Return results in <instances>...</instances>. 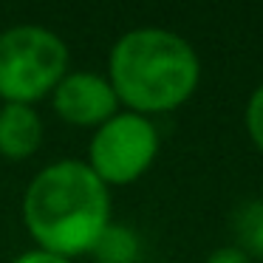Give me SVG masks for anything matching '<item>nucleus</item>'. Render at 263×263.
I'll return each instance as SVG.
<instances>
[{
    "label": "nucleus",
    "instance_id": "9d476101",
    "mask_svg": "<svg viewBox=\"0 0 263 263\" xmlns=\"http://www.w3.org/2000/svg\"><path fill=\"white\" fill-rule=\"evenodd\" d=\"M204 263H255V260H252L243 249H238V246L232 243V246H218V249H212Z\"/></svg>",
    "mask_w": 263,
    "mask_h": 263
},
{
    "label": "nucleus",
    "instance_id": "f257e3e1",
    "mask_svg": "<svg viewBox=\"0 0 263 263\" xmlns=\"http://www.w3.org/2000/svg\"><path fill=\"white\" fill-rule=\"evenodd\" d=\"M20 215L34 249L77 260L114 223V198L85 159H57L26 184Z\"/></svg>",
    "mask_w": 263,
    "mask_h": 263
},
{
    "label": "nucleus",
    "instance_id": "7ed1b4c3",
    "mask_svg": "<svg viewBox=\"0 0 263 263\" xmlns=\"http://www.w3.org/2000/svg\"><path fill=\"white\" fill-rule=\"evenodd\" d=\"M68 71L71 48L57 31L40 23H20L0 31V102L37 108Z\"/></svg>",
    "mask_w": 263,
    "mask_h": 263
},
{
    "label": "nucleus",
    "instance_id": "6e6552de",
    "mask_svg": "<svg viewBox=\"0 0 263 263\" xmlns=\"http://www.w3.org/2000/svg\"><path fill=\"white\" fill-rule=\"evenodd\" d=\"M235 238L238 249H243L252 260H263V198L246 201L235 212Z\"/></svg>",
    "mask_w": 263,
    "mask_h": 263
},
{
    "label": "nucleus",
    "instance_id": "39448f33",
    "mask_svg": "<svg viewBox=\"0 0 263 263\" xmlns=\"http://www.w3.org/2000/svg\"><path fill=\"white\" fill-rule=\"evenodd\" d=\"M48 102L60 122L88 130H97L122 110L110 80L97 71H68L48 97Z\"/></svg>",
    "mask_w": 263,
    "mask_h": 263
},
{
    "label": "nucleus",
    "instance_id": "20e7f679",
    "mask_svg": "<svg viewBox=\"0 0 263 263\" xmlns=\"http://www.w3.org/2000/svg\"><path fill=\"white\" fill-rule=\"evenodd\" d=\"M159 150L161 136L156 122L133 110H119L91 133L85 164L114 193L116 187H130L147 176Z\"/></svg>",
    "mask_w": 263,
    "mask_h": 263
},
{
    "label": "nucleus",
    "instance_id": "0eeeda50",
    "mask_svg": "<svg viewBox=\"0 0 263 263\" xmlns=\"http://www.w3.org/2000/svg\"><path fill=\"white\" fill-rule=\"evenodd\" d=\"M99 263H139L142 260V240L125 223H110L102 232L91 252Z\"/></svg>",
    "mask_w": 263,
    "mask_h": 263
},
{
    "label": "nucleus",
    "instance_id": "9b49d317",
    "mask_svg": "<svg viewBox=\"0 0 263 263\" xmlns=\"http://www.w3.org/2000/svg\"><path fill=\"white\" fill-rule=\"evenodd\" d=\"M9 263H77V260H68V257L51 255V252H43V249H26L17 257H12Z\"/></svg>",
    "mask_w": 263,
    "mask_h": 263
},
{
    "label": "nucleus",
    "instance_id": "f03ea898",
    "mask_svg": "<svg viewBox=\"0 0 263 263\" xmlns=\"http://www.w3.org/2000/svg\"><path fill=\"white\" fill-rule=\"evenodd\" d=\"M201 57L178 31L161 26L130 29L110 46L105 77L122 110L161 116L184 108L201 85Z\"/></svg>",
    "mask_w": 263,
    "mask_h": 263
},
{
    "label": "nucleus",
    "instance_id": "423d86ee",
    "mask_svg": "<svg viewBox=\"0 0 263 263\" xmlns=\"http://www.w3.org/2000/svg\"><path fill=\"white\" fill-rule=\"evenodd\" d=\"M46 139V122L34 105H0V159L26 161L40 153Z\"/></svg>",
    "mask_w": 263,
    "mask_h": 263
},
{
    "label": "nucleus",
    "instance_id": "1a4fd4ad",
    "mask_svg": "<svg viewBox=\"0 0 263 263\" xmlns=\"http://www.w3.org/2000/svg\"><path fill=\"white\" fill-rule=\"evenodd\" d=\"M243 127H246V136H249V142L263 153V82L249 93V99H246Z\"/></svg>",
    "mask_w": 263,
    "mask_h": 263
}]
</instances>
